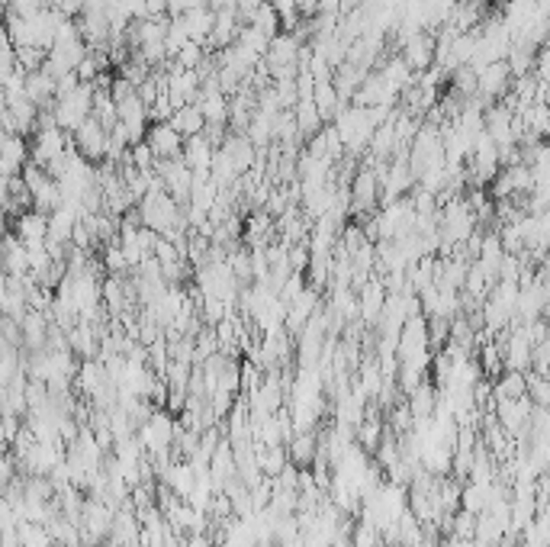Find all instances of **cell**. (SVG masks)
<instances>
[{
    "label": "cell",
    "mask_w": 550,
    "mask_h": 547,
    "mask_svg": "<svg viewBox=\"0 0 550 547\" xmlns=\"http://www.w3.org/2000/svg\"><path fill=\"white\" fill-rule=\"evenodd\" d=\"M136 219H139V226L161 235V239H168L177 229H187V222H183V206H177L164 191L145 193L136 203Z\"/></svg>",
    "instance_id": "obj_1"
},
{
    "label": "cell",
    "mask_w": 550,
    "mask_h": 547,
    "mask_svg": "<svg viewBox=\"0 0 550 547\" xmlns=\"http://www.w3.org/2000/svg\"><path fill=\"white\" fill-rule=\"evenodd\" d=\"M335 136H338L341 149L348 151V158L360 155V151L370 145V136H374L377 123H374V113L367 107H354V103H348V107H341L338 113H335Z\"/></svg>",
    "instance_id": "obj_2"
},
{
    "label": "cell",
    "mask_w": 550,
    "mask_h": 547,
    "mask_svg": "<svg viewBox=\"0 0 550 547\" xmlns=\"http://www.w3.org/2000/svg\"><path fill=\"white\" fill-rule=\"evenodd\" d=\"M90 107H94V84L81 81L75 90H71V94L58 97V100L52 103L55 126H58L65 136H71V132H75L78 126L90 117Z\"/></svg>",
    "instance_id": "obj_3"
},
{
    "label": "cell",
    "mask_w": 550,
    "mask_h": 547,
    "mask_svg": "<svg viewBox=\"0 0 550 547\" xmlns=\"http://www.w3.org/2000/svg\"><path fill=\"white\" fill-rule=\"evenodd\" d=\"M23 184H26L29 191V200H33V210L39 212H52L61 206V193H58V184H55V178H48L46 168H39V164L26 161L23 164V171H20Z\"/></svg>",
    "instance_id": "obj_4"
},
{
    "label": "cell",
    "mask_w": 550,
    "mask_h": 547,
    "mask_svg": "<svg viewBox=\"0 0 550 547\" xmlns=\"http://www.w3.org/2000/svg\"><path fill=\"white\" fill-rule=\"evenodd\" d=\"M33 145H29V161L39 164V168H46V164H52L55 158H61L65 151L71 149L68 136L58 129V126H39V129L33 132Z\"/></svg>",
    "instance_id": "obj_5"
},
{
    "label": "cell",
    "mask_w": 550,
    "mask_h": 547,
    "mask_svg": "<svg viewBox=\"0 0 550 547\" xmlns=\"http://www.w3.org/2000/svg\"><path fill=\"white\" fill-rule=\"evenodd\" d=\"M71 145L84 161H107V129L97 123L94 117H88L75 132H71Z\"/></svg>",
    "instance_id": "obj_6"
},
{
    "label": "cell",
    "mask_w": 550,
    "mask_h": 547,
    "mask_svg": "<svg viewBox=\"0 0 550 547\" xmlns=\"http://www.w3.org/2000/svg\"><path fill=\"white\" fill-rule=\"evenodd\" d=\"M512 88V75H509V65L505 62H489L476 71V100H486V103H499Z\"/></svg>",
    "instance_id": "obj_7"
},
{
    "label": "cell",
    "mask_w": 550,
    "mask_h": 547,
    "mask_svg": "<svg viewBox=\"0 0 550 547\" xmlns=\"http://www.w3.org/2000/svg\"><path fill=\"white\" fill-rule=\"evenodd\" d=\"M377 197H380V178H377V168L370 161L354 174L351 187H348V200H351V210L354 212H370L377 206Z\"/></svg>",
    "instance_id": "obj_8"
},
{
    "label": "cell",
    "mask_w": 550,
    "mask_h": 547,
    "mask_svg": "<svg viewBox=\"0 0 550 547\" xmlns=\"http://www.w3.org/2000/svg\"><path fill=\"white\" fill-rule=\"evenodd\" d=\"M171 438H174V422H171L164 412H151V416L142 422V428H139L136 441H139V448H142V451L161 458V454L171 448Z\"/></svg>",
    "instance_id": "obj_9"
},
{
    "label": "cell",
    "mask_w": 550,
    "mask_h": 547,
    "mask_svg": "<svg viewBox=\"0 0 550 547\" xmlns=\"http://www.w3.org/2000/svg\"><path fill=\"white\" fill-rule=\"evenodd\" d=\"M402 62L409 65V71H419V75H425L431 65H435V36L431 33H415V36H409L406 42H402V55H400Z\"/></svg>",
    "instance_id": "obj_10"
},
{
    "label": "cell",
    "mask_w": 550,
    "mask_h": 547,
    "mask_svg": "<svg viewBox=\"0 0 550 547\" xmlns=\"http://www.w3.org/2000/svg\"><path fill=\"white\" fill-rule=\"evenodd\" d=\"M213 151H216V145L210 142V136H206V132H200V136L183 139L181 161L191 168L193 178H206V174H210V168H213Z\"/></svg>",
    "instance_id": "obj_11"
},
{
    "label": "cell",
    "mask_w": 550,
    "mask_h": 547,
    "mask_svg": "<svg viewBox=\"0 0 550 547\" xmlns=\"http://www.w3.org/2000/svg\"><path fill=\"white\" fill-rule=\"evenodd\" d=\"M14 235L23 242L26 248L46 245L48 235V216L39 210H23L20 216H14Z\"/></svg>",
    "instance_id": "obj_12"
},
{
    "label": "cell",
    "mask_w": 550,
    "mask_h": 547,
    "mask_svg": "<svg viewBox=\"0 0 550 547\" xmlns=\"http://www.w3.org/2000/svg\"><path fill=\"white\" fill-rule=\"evenodd\" d=\"M0 267L7 277H26L29 274V252L14 232L0 235Z\"/></svg>",
    "instance_id": "obj_13"
},
{
    "label": "cell",
    "mask_w": 550,
    "mask_h": 547,
    "mask_svg": "<svg viewBox=\"0 0 550 547\" xmlns=\"http://www.w3.org/2000/svg\"><path fill=\"white\" fill-rule=\"evenodd\" d=\"M354 296H358V315H360V319H364V322L380 319V309H383V303H387V287H383L380 277H367Z\"/></svg>",
    "instance_id": "obj_14"
},
{
    "label": "cell",
    "mask_w": 550,
    "mask_h": 547,
    "mask_svg": "<svg viewBox=\"0 0 550 547\" xmlns=\"http://www.w3.org/2000/svg\"><path fill=\"white\" fill-rule=\"evenodd\" d=\"M142 142L151 149V155H155V161H164V158H177V155H181V149H183V139L177 136V132L171 129L168 123H155V126H149V132H145Z\"/></svg>",
    "instance_id": "obj_15"
},
{
    "label": "cell",
    "mask_w": 550,
    "mask_h": 547,
    "mask_svg": "<svg viewBox=\"0 0 550 547\" xmlns=\"http://www.w3.org/2000/svg\"><path fill=\"white\" fill-rule=\"evenodd\" d=\"M23 94L39 109H48L55 103V77L48 75L46 68L26 71V77H23Z\"/></svg>",
    "instance_id": "obj_16"
},
{
    "label": "cell",
    "mask_w": 550,
    "mask_h": 547,
    "mask_svg": "<svg viewBox=\"0 0 550 547\" xmlns=\"http://www.w3.org/2000/svg\"><path fill=\"white\" fill-rule=\"evenodd\" d=\"M168 126L181 139H191V136H200V132L206 129V119H203V113H200L197 103H183V107H177L174 113H171Z\"/></svg>",
    "instance_id": "obj_17"
},
{
    "label": "cell",
    "mask_w": 550,
    "mask_h": 547,
    "mask_svg": "<svg viewBox=\"0 0 550 547\" xmlns=\"http://www.w3.org/2000/svg\"><path fill=\"white\" fill-rule=\"evenodd\" d=\"M177 20L183 23V29H187L191 42L206 46V39H210V33H213V20H216V14H213L210 7H193V10H187V14L177 16Z\"/></svg>",
    "instance_id": "obj_18"
},
{
    "label": "cell",
    "mask_w": 550,
    "mask_h": 547,
    "mask_svg": "<svg viewBox=\"0 0 550 547\" xmlns=\"http://www.w3.org/2000/svg\"><path fill=\"white\" fill-rule=\"evenodd\" d=\"M100 267L109 274V277H122V274H130V271H132L130 261H126V254H122V248H119V242H116V239L107 242V248H103Z\"/></svg>",
    "instance_id": "obj_19"
},
{
    "label": "cell",
    "mask_w": 550,
    "mask_h": 547,
    "mask_svg": "<svg viewBox=\"0 0 550 547\" xmlns=\"http://www.w3.org/2000/svg\"><path fill=\"white\" fill-rule=\"evenodd\" d=\"M0 158L14 168V171H23V164L29 161V145L23 136H7V142L0 145Z\"/></svg>",
    "instance_id": "obj_20"
},
{
    "label": "cell",
    "mask_w": 550,
    "mask_h": 547,
    "mask_svg": "<svg viewBox=\"0 0 550 547\" xmlns=\"http://www.w3.org/2000/svg\"><path fill=\"white\" fill-rule=\"evenodd\" d=\"M248 26H254L258 29L261 36H267V39H274V36L280 33V16H277V10L271 7V4H261L258 10H254V16L248 20Z\"/></svg>",
    "instance_id": "obj_21"
},
{
    "label": "cell",
    "mask_w": 550,
    "mask_h": 547,
    "mask_svg": "<svg viewBox=\"0 0 550 547\" xmlns=\"http://www.w3.org/2000/svg\"><path fill=\"white\" fill-rule=\"evenodd\" d=\"M171 62H174L177 68H193V71H197L200 65H203V46H197V42H187V46H183L181 52L171 58Z\"/></svg>",
    "instance_id": "obj_22"
},
{
    "label": "cell",
    "mask_w": 550,
    "mask_h": 547,
    "mask_svg": "<svg viewBox=\"0 0 550 547\" xmlns=\"http://www.w3.org/2000/svg\"><path fill=\"white\" fill-rule=\"evenodd\" d=\"M46 7V0H10L7 4V14H16V16H33Z\"/></svg>",
    "instance_id": "obj_23"
},
{
    "label": "cell",
    "mask_w": 550,
    "mask_h": 547,
    "mask_svg": "<svg viewBox=\"0 0 550 547\" xmlns=\"http://www.w3.org/2000/svg\"><path fill=\"white\" fill-rule=\"evenodd\" d=\"M316 451V438L313 435H299L293 441V460H309Z\"/></svg>",
    "instance_id": "obj_24"
},
{
    "label": "cell",
    "mask_w": 550,
    "mask_h": 547,
    "mask_svg": "<svg viewBox=\"0 0 550 547\" xmlns=\"http://www.w3.org/2000/svg\"><path fill=\"white\" fill-rule=\"evenodd\" d=\"M451 547H473V541H467V538H454V541H451Z\"/></svg>",
    "instance_id": "obj_25"
},
{
    "label": "cell",
    "mask_w": 550,
    "mask_h": 547,
    "mask_svg": "<svg viewBox=\"0 0 550 547\" xmlns=\"http://www.w3.org/2000/svg\"><path fill=\"white\" fill-rule=\"evenodd\" d=\"M4 284H7V274H4V267H0V290H4Z\"/></svg>",
    "instance_id": "obj_26"
}]
</instances>
